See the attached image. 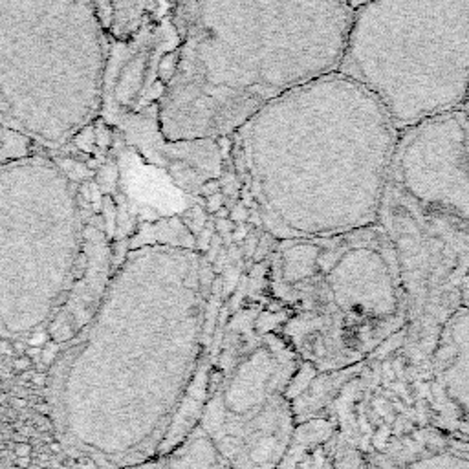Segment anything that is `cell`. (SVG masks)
Wrapping results in <instances>:
<instances>
[{"label": "cell", "mask_w": 469, "mask_h": 469, "mask_svg": "<svg viewBox=\"0 0 469 469\" xmlns=\"http://www.w3.org/2000/svg\"><path fill=\"white\" fill-rule=\"evenodd\" d=\"M398 139L383 105L332 72L259 110L237 132V154L273 239H325L378 226Z\"/></svg>", "instance_id": "obj_1"}, {"label": "cell", "mask_w": 469, "mask_h": 469, "mask_svg": "<svg viewBox=\"0 0 469 469\" xmlns=\"http://www.w3.org/2000/svg\"><path fill=\"white\" fill-rule=\"evenodd\" d=\"M347 0H183L156 119L172 143L237 134L259 110L337 72Z\"/></svg>", "instance_id": "obj_2"}, {"label": "cell", "mask_w": 469, "mask_h": 469, "mask_svg": "<svg viewBox=\"0 0 469 469\" xmlns=\"http://www.w3.org/2000/svg\"><path fill=\"white\" fill-rule=\"evenodd\" d=\"M378 226L389 239L412 319L462 303L469 273V119L462 110L400 132Z\"/></svg>", "instance_id": "obj_3"}, {"label": "cell", "mask_w": 469, "mask_h": 469, "mask_svg": "<svg viewBox=\"0 0 469 469\" xmlns=\"http://www.w3.org/2000/svg\"><path fill=\"white\" fill-rule=\"evenodd\" d=\"M108 52L97 0H0V127L68 143L103 108Z\"/></svg>", "instance_id": "obj_4"}, {"label": "cell", "mask_w": 469, "mask_h": 469, "mask_svg": "<svg viewBox=\"0 0 469 469\" xmlns=\"http://www.w3.org/2000/svg\"><path fill=\"white\" fill-rule=\"evenodd\" d=\"M401 130L460 110L469 94V0H368L339 70Z\"/></svg>", "instance_id": "obj_5"}, {"label": "cell", "mask_w": 469, "mask_h": 469, "mask_svg": "<svg viewBox=\"0 0 469 469\" xmlns=\"http://www.w3.org/2000/svg\"><path fill=\"white\" fill-rule=\"evenodd\" d=\"M88 253L90 220L63 167L48 158L0 163V299L61 306Z\"/></svg>", "instance_id": "obj_6"}, {"label": "cell", "mask_w": 469, "mask_h": 469, "mask_svg": "<svg viewBox=\"0 0 469 469\" xmlns=\"http://www.w3.org/2000/svg\"><path fill=\"white\" fill-rule=\"evenodd\" d=\"M152 0H97L103 24L116 43L132 41L143 28Z\"/></svg>", "instance_id": "obj_7"}, {"label": "cell", "mask_w": 469, "mask_h": 469, "mask_svg": "<svg viewBox=\"0 0 469 469\" xmlns=\"http://www.w3.org/2000/svg\"><path fill=\"white\" fill-rule=\"evenodd\" d=\"M32 365H33V361L28 356H21V357H17V359H13V367H15V370H21V372L28 370Z\"/></svg>", "instance_id": "obj_8"}, {"label": "cell", "mask_w": 469, "mask_h": 469, "mask_svg": "<svg viewBox=\"0 0 469 469\" xmlns=\"http://www.w3.org/2000/svg\"><path fill=\"white\" fill-rule=\"evenodd\" d=\"M55 352H57V345H52V343H48V347H46V350L43 352V361H44V365H48L52 359L55 357Z\"/></svg>", "instance_id": "obj_9"}, {"label": "cell", "mask_w": 469, "mask_h": 469, "mask_svg": "<svg viewBox=\"0 0 469 469\" xmlns=\"http://www.w3.org/2000/svg\"><path fill=\"white\" fill-rule=\"evenodd\" d=\"M15 455L21 459V457H30L32 455V448L28 443H19L15 448Z\"/></svg>", "instance_id": "obj_10"}, {"label": "cell", "mask_w": 469, "mask_h": 469, "mask_svg": "<svg viewBox=\"0 0 469 469\" xmlns=\"http://www.w3.org/2000/svg\"><path fill=\"white\" fill-rule=\"evenodd\" d=\"M0 354H2V356H13V354H15L13 345H10L8 341H0Z\"/></svg>", "instance_id": "obj_11"}, {"label": "cell", "mask_w": 469, "mask_h": 469, "mask_svg": "<svg viewBox=\"0 0 469 469\" xmlns=\"http://www.w3.org/2000/svg\"><path fill=\"white\" fill-rule=\"evenodd\" d=\"M44 379H46V376H44V374H35L32 381H33V385H35V387H43Z\"/></svg>", "instance_id": "obj_12"}, {"label": "cell", "mask_w": 469, "mask_h": 469, "mask_svg": "<svg viewBox=\"0 0 469 469\" xmlns=\"http://www.w3.org/2000/svg\"><path fill=\"white\" fill-rule=\"evenodd\" d=\"M348 4H350V8L352 10H357L359 6H363V4H367L368 0H347Z\"/></svg>", "instance_id": "obj_13"}, {"label": "cell", "mask_w": 469, "mask_h": 469, "mask_svg": "<svg viewBox=\"0 0 469 469\" xmlns=\"http://www.w3.org/2000/svg\"><path fill=\"white\" fill-rule=\"evenodd\" d=\"M17 464H19V468H28L30 466V457H21L17 460Z\"/></svg>", "instance_id": "obj_14"}, {"label": "cell", "mask_w": 469, "mask_h": 469, "mask_svg": "<svg viewBox=\"0 0 469 469\" xmlns=\"http://www.w3.org/2000/svg\"><path fill=\"white\" fill-rule=\"evenodd\" d=\"M460 110H462V112H464L469 119V94H468V97H466L464 105H462V108H460Z\"/></svg>", "instance_id": "obj_15"}, {"label": "cell", "mask_w": 469, "mask_h": 469, "mask_svg": "<svg viewBox=\"0 0 469 469\" xmlns=\"http://www.w3.org/2000/svg\"><path fill=\"white\" fill-rule=\"evenodd\" d=\"M13 406H15L17 409H22V407L26 406V401L19 400V398H13Z\"/></svg>", "instance_id": "obj_16"}]
</instances>
